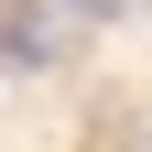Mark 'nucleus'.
I'll use <instances>...</instances> for the list:
<instances>
[{"label": "nucleus", "instance_id": "f257e3e1", "mask_svg": "<svg viewBox=\"0 0 152 152\" xmlns=\"http://www.w3.org/2000/svg\"><path fill=\"white\" fill-rule=\"evenodd\" d=\"M33 65H54V11L44 0H11L0 11V76H33Z\"/></svg>", "mask_w": 152, "mask_h": 152}, {"label": "nucleus", "instance_id": "f03ea898", "mask_svg": "<svg viewBox=\"0 0 152 152\" xmlns=\"http://www.w3.org/2000/svg\"><path fill=\"white\" fill-rule=\"evenodd\" d=\"M65 11H76V22H109V11H120V0H65Z\"/></svg>", "mask_w": 152, "mask_h": 152}]
</instances>
